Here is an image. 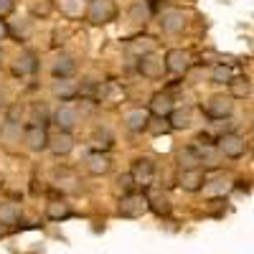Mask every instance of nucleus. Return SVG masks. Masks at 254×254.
Here are the masks:
<instances>
[{"label": "nucleus", "mask_w": 254, "mask_h": 254, "mask_svg": "<svg viewBox=\"0 0 254 254\" xmlns=\"http://www.w3.org/2000/svg\"><path fill=\"white\" fill-rule=\"evenodd\" d=\"M229 190V181L226 178H214L208 186V193H226Z\"/></svg>", "instance_id": "72a5a7b5"}, {"label": "nucleus", "mask_w": 254, "mask_h": 254, "mask_svg": "<svg viewBox=\"0 0 254 254\" xmlns=\"http://www.w3.org/2000/svg\"><path fill=\"white\" fill-rule=\"evenodd\" d=\"M28 10L33 18H49L54 13V0H28Z\"/></svg>", "instance_id": "b1692460"}, {"label": "nucleus", "mask_w": 254, "mask_h": 254, "mask_svg": "<svg viewBox=\"0 0 254 254\" xmlns=\"http://www.w3.org/2000/svg\"><path fill=\"white\" fill-rule=\"evenodd\" d=\"M211 79H214L216 84H224V81L229 84L231 79H234V71H231L229 66H216L214 71H211Z\"/></svg>", "instance_id": "c756f323"}, {"label": "nucleus", "mask_w": 254, "mask_h": 254, "mask_svg": "<svg viewBox=\"0 0 254 254\" xmlns=\"http://www.w3.org/2000/svg\"><path fill=\"white\" fill-rule=\"evenodd\" d=\"M54 125L59 127V132H71L79 125V112L71 104H61V107L54 112Z\"/></svg>", "instance_id": "6e6552de"}, {"label": "nucleus", "mask_w": 254, "mask_h": 254, "mask_svg": "<svg viewBox=\"0 0 254 254\" xmlns=\"http://www.w3.org/2000/svg\"><path fill=\"white\" fill-rule=\"evenodd\" d=\"M3 110H5V92L0 89V112H3Z\"/></svg>", "instance_id": "4c0bfd02"}, {"label": "nucleus", "mask_w": 254, "mask_h": 254, "mask_svg": "<svg viewBox=\"0 0 254 254\" xmlns=\"http://www.w3.org/2000/svg\"><path fill=\"white\" fill-rule=\"evenodd\" d=\"M158 23H160L163 33H171V36H176V33H181V31L186 28V13H183V10H176V8H171V10H163Z\"/></svg>", "instance_id": "1a4fd4ad"}, {"label": "nucleus", "mask_w": 254, "mask_h": 254, "mask_svg": "<svg viewBox=\"0 0 254 254\" xmlns=\"http://www.w3.org/2000/svg\"><path fill=\"white\" fill-rule=\"evenodd\" d=\"M229 87H231V97H249V94H252V84H249L247 76L231 79V81H229Z\"/></svg>", "instance_id": "cd10ccee"}, {"label": "nucleus", "mask_w": 254, "mask_h": 254, "mask_svg": "<svg viewBox=\"0 0 254 254\" xmlns=\"http://www.w3.org/2000/svg\"><path fill=\"white\" fill-rule=\"evenodd\" d=\"M36 69H38V59L33 51H20L10 64V71L15 76H31V74H36Z\"/></svg>", "instance_id": "9d476101"}, {"label": "nucleus", "mask_w": 254, "mask_h": 254, "mask_svg": "<svg viewBox=\"0 0 254 254\" xmlns=\"http://www.w3.org/2000/svg\"><path fill=\"white\" fill-rule=\"evenodd\" d=\"M127 51L135 54L137 59H142V56H147V54H153V41H150V38H137L135 44L127 46Z\"/></svg>", "instance_id": "c85d7f7f"}, {"label": "nucleus", "mask_w": 254, "mask_h": 254, "mask_svg": "<svg viewBox=\"0 0 254 254\" xmlns=\"http://www.w3.org/2000/svg\"><path fill=\"white\" fill-rule=\"evenodd\" d=\"M130 20L132 23H147L150 20V5L145 0H137V3L130 5Z\"/></svg>", "instance_id": "393cba45"}, {"label": "nucleus", "mask_w": 254, "mask_h": 254, "mask_svg": "<svg viewBox=\"0 0 254 254\" xmlns=\"http://www.w3.org/2000/svg\"><path fill=\"white\" fill-rule=\"evenodd\" d=\"M0 237H3V226H0Z\"/></svg>", "instance_id": "58836bf2"}, {"label": "nucleus", "mask_w": 254, "mask_h": 254, "mask_svg": "<svg viewBox=\"0 0 254 254\" xmlns=\"http://www.w3.org/2000/svg\"><path fill=\"white\" fill-rule=\"evenodd\" d=\"M0 59H3V49H0Z\"/></svg>", "instance_id": "ea45409f"}, {"label": "nucleus", "mask_w": 254, "mask_h": 254, "mask_svg": "<svg viewBox=\"0 0 254 254\" xmlns=\"http://www.w3.org/2000/svg\"><path fill=\"white\" fill-rule=\"evenodd\" d=\"M0 140H5L8 145L20 142V125H18V122H8V120H5V125L0 127Z\"/></svg>", "instance_id": "a878e982"}, {"label": "nucleus", "mask_w": 254, "mask_h": 254, "mask_svg": "<svg viewBox=\"0 0 254 254\" xmlns=\"http://www.w3.org/2000/svg\"><path fill=\"white\" fill-rule=\"evenodd\" d=\"M145 198H147V208H150L155 216H168V214L173 211L171 198H168L165 193H160V190H150V193H147Z\"/></svg>", "instance_id": "dca6fc26"}, {"label": "nucleus", "mask_w": 254, "mask_h": 254, "mask_svg": "<svg viewBox=\"0 0 254 254\" xmlns=\"http://www.w3.org/2000/svg\"><path fill=\"white\" fill-rule=\"evenodd\" d=\"M173 110H176V107H173V97H171V94H155V97L150 99V112H153L155 117L168 120Z\"/></svg>", "instance_id": "6ab92c4d"}, {"label": "nucleus", "mask_w": 254, "mask_h": 254, "mask_svg": "<svg viewBox=\"0 0 254 254\" xmlns=\"http://www.w3.org/2000/svg\"><path fill=\"white\" fill-rule=\"evenodd\" d=\"M31 125H36V127H44L46 125V110L41 107V104H33V110H31Z\"/></svg>", "instance_id": "473e14b6"}, {"label": "nucleus", "mask_w": 254, "mask_h": 254, "mask_svg": "<svg viewBox=\"0 0 254 254\" xmlns=\"http://www.w3.org/2000/svg\"><path fill=\"white\" fill-rule=\"evenodd\" d=\"M15 0H0V18H5L8 13H13Z\"/></svg>", "instance_id": "f704fd0d"}, {"label": "nucleus", "mask_w": 254, "mask_h": 254, "mask_svg": "<svg viewBox=\"0 0 254 254\" xmlns=\"http://www.w3.org/2000/svg\"><path fill=\"white\" fill-rule=\"evenodd\" d=\"M117 183H120L122 188H132V183H135V181H132V176H130V173H125V176H120V178H117Z\"/></svg>", "instance_id": "c9c22d12"}, {"label": "nucleus", "mask_w": 254, "mask_h": 254, "mask_svg": "<svg viewBox=\"0 0 254 254\" xmlns=\"http://www.w3.org/2000/svg\"><path fill=\"white\" fill-rule=\"evenodd\" d=\"M76 74V59L71 54H59L51 61V76L54 79H71Z\"/></svg>", "instance_id": "9b49d317"}, {"label": "nucleus", "mask_w": 254, "mask_h": 254, "mask_svg": "<svg viewBox=\"0 0 254 254\" xmlns=\"http://www.w3.org/2000/svg\"><path fill=\"white\" fill-rule=\"evenodd\" d=\"M122 125L130 132H142V130H147V125H150V115L145 110H130V112H125Z\"/></svg>", "instance_id": "2eb2a0df"}, {"label": "nucleus", "mask_w": 254, "mask_h": 254, "mask_svg": "<svg viewBox=\"0 0 254 254\" xmlns=\"http://www.w3.org/2000/svg\"><path fill=\"white\" fill-rule=\"evenodd\" d=\"M20 221L18 203H0V226H15Z\"/></svg>", "instance_id": "5701e85b"}, {"label": "nucleus", "mask_w": 254, "mask_h": 254, "mask_svg": "<svg viewBox=\"0 0 254 254\" xmlns=\"http://www.w3.org/2000/svg\"><path fill=\"white\" fill-rule=\"evenodd\" d=\"M94 145L97 147H104V150H107V147H112V135H110V130H102V127H99V130H94Z\"/></svg>", "instance_id": "7c9ffc66"}, {"label": "nucleus", "mask_w": 254, "mask_h": 254, "mask_svg": "<svg viewBox=\"0 0 254 254\" xmlns=\"http://www.w3.org/2000/svg\"><path fill=\"white\" fill-rule=\"evenodd\" d=\"M8 36H10V28H8V23H5V20L0 18V41H3V38H8Z\"/></svg>", "instance_id": "e433bc0d"}, {"label": "nucleus", "mask_w": 254, "mask_h": 254, "mask_svg": "<svg viewBox=\"0 0 254 254\" xmlns=\"http://www.w3.org/2000/svg\"><path fill=\"white\" fill-rule=\"evenodd\" d=\"M49 150H51L56 158L69 155V153L74 150V137H71V132H56V135L49 140Z\"/></svg>", "instance_id": "a211bd4d"}, {"label": "nucleus", "mask_w": 254, "mask_h": 254, "mask_svg": "<svg viewBox=\"0 0 254 254\" xmlns=\"http://www.w3.org/2000/svg\"><path fill=\"white\" fill-rule=\"evenodd\" d=\"M147 130H150L153 135H165V132H171V122H168V120H163V117H158L155 122H150V125H147Z\"/></svg>", "instance_id": "2f4dec72"}, {"label": "nucleus", "mask_w": 254, "mask_h": 254, "mask_svg": "<svg viewBox=\"0 0 254 254\" xmlns=\"http://www.w3.org/2000/svg\"><path fill=\"white\" fill-rule=\"evenodd\" d=\"M190 66V54L183 49H171L165 54V71L171 74H186Z\"/></svg>", "instance_id": "f8f14e48"}, {"label": "nucleus", "mask_w": 254, "mask_h": 254, "mask_svg": "<svg viewBox=\"0 0 254 254\" xmlns=\"http://www.w3.org/2000/svg\"><path fill=\"white\" fill-rule=\"evenodd\" d=\"M46 216L51 221H64V219L71 216V206L66 201H49L46 203Z\"/></svg>", "instance_id": "412c9836"}, {"label": "nucleus", "mask_w": 254, "mask_h": 254, "mask_svg": "<svg viewBox=\"0 0 254 254\" xmlns=\"http://www.w3.org/2000/svg\"><path fill=\"white\" fill-rule=\"evenodd\" d=\"M168 122H171V130H186V127H190V112L188 110H173Z\"/></svg>", "instance_id": "bb28decb"}, {"label": "nucleus", "mask_w": 254, "mask_h": 254, "mask_svg": "<svg viewBox=\"0 0 254 254\" xmlns=\"http://www.w3.org/2000/svg\"><path fill=\"white\" fill-rule=\"evenodd\" d=\"M178 186L183 190H188V193H196V190H201L206 186V176L201 168H196V171H181L178 173Z\"/></svg>", "instance_id": "4468645a"}, {"label": "nucleus", "mask_w": 254, "mask_h": 254, "mask_svg": "<svg viewBox=\"0 0 254 254\" xmlns=\"http://www.w3.org/2000/svg\"><path fill=\"white\" fill-rule=\"evenodd\" d=\"M87 18L92 20L94 26L112 23V20L117 18V5H115V0H89Z\"/></svg>", "instance_id": "f257e3e1"}, {"label": "nucleus", "mask_w": 254, "mask_h": 254, "mask_svg": "<svg viewBox=\"0 0 254 254\" xmlns=\"http://www.w3.org/2000/svg\"><path fill=\"white\" fill-rule=\"evenodd\" d=\"M178 165L181 171H196V168H201V155H198V147H183V150L178 153Z\"/></svg>", "instance_id": "aec40b11"}, {"label": "nucleus", "mask_w": 254, "mask_h": 254, "mask_svg": "<svg viewBox=\"0 0 254 254\" xmlns=\"http://www.w3.org/2000/svg\"><path fill=\"white\" fill-rule=\"evenodd\" d=\"M56 5L66 18H81L84 13H87L84 0H56Z\"/></svg>", "instance_id": "4be33fe9"}, {"label": "nucleus", "mask_w": 254, "mask_h": 254, "mask_svg": "<svg viewBox=\"0 0 254 254\" xmlns=\"http://www.w3.org/2000/svg\"><path fill=\"white\" fill-rule=\"evenodd\" d=\"M87 171L92 173V176H107L110 171H112V158L107 155V153H102V150H97V153H89L87 155Z\"/></svg>", "instance_id": "ddd939ff"}, {"label": "nucleus", "mask_w": 254, "mask_h": 254, "mask_svg": "<svg viewBox=\"0 0 254 254\" xmlns=\"http://www.w3.org/2000/svg\"><path fill=\"white\" fill-rule=\"evenodd\" d=\"M130 176L135 183L140 186H150L155 181V163L150 158H137L132 160V168H130Z\"/></svg>", "instance_id": "423d86ee"}, {"label": "nucleus", "mask_w": 254, "mask_h": 254, "mask_svg": "<svg viewBox=\"0 0 254 254\" xmlns=\"http://www.w3.org/2000/svg\"><path fill=\"white\" fill-rule=\"evenodd\" d=\"M49 140H51V135L46 132V127L28 125L26 130H23V145L28 147L31 153H44V150H49Z\"/></svg>", "instance_id": "20e7f679"}, {"label": "nucleus", "mask_w": 254, "mask_h": 254, "mask_svg": "<svg viewBox=\"0 0 254 254\" xmlns=\"http://www.w3.org/2000/svg\"><path fill=\"white\" fill-rule=\"evenodd\" d=\"M51 94L56 99H61V102H69V99H74L79 94V87H76V81H71V79H54L51 81Z\"/></svg>", "instance_id": "f3484780"}, {"label": "nucleus", "mask_w": 254, "mask_h": 254, "mask_svg": "<svg viewBox=\"0 0 254 254\" xmlns=\"http://www.w3.org/2000/svg\"><path fill=\"white\" fill-rule=\"evenodd\" d=\"M231 110H234V102H231V97H224V94L211 97V99L203 104V112H206L211 120H224V117L231 115Z\"/></svg>", "instance_id": "0eeeda50"}, {"label": "nucleus", "mask_w": 254, "mask_h": 254, "mask_svg": "<svg viewBox=\"0 0 254 254\" xmlns=\"http://www.w3.org/2000/svg\"><path fill=\"white\" fill-rule=\"evenodd\" d=\"M137 69L145 79H160L165 74V59L158 54H147V56L137 59Z\"/></svg>", "instance_id": "39448f33"}, {"label": "nucleus", "mask_w": 254, "mask_h": 254, "mask_svg": "<svg viewBox=\"0 0 254 254\" xmlns=\"http://www.w3.org/2000/svg\"><path fill=\"white\" fill-rule=\"evenodd\" d=\"M216 142H219V145H216L219 153H221L224 158L237 160V158H242V155L247 153V140H244L242 135H237V132H224Z\"/></svg>", "instance_id": "7ed1b4c3"}, {"label": "nucleus", "mask_w": 254, "mask_h": 254, "mask_svg": "<svg viewBox=\"0 0 254 254\" xmlns=\"http://www.w3.org/2000/svg\"><path fill=\"white\" fill-rule=\"evenodd\" d=\"M147 211V198L142 193H125L117 203V214L122 219H137Z\"/></svg>", "instance_id": "f03ea898"}]
</instances>
